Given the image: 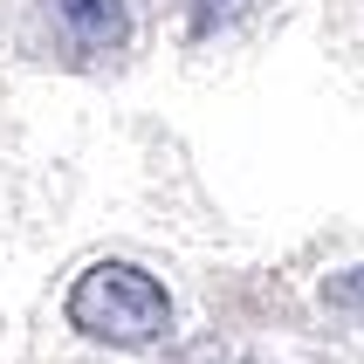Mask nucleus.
Here are the masks:
<instances>
[{"mask_svg":"<svg viewBox=\"0 0 364 364\" xmlns=\"http://www.w3.org/2000/svg\"><path fill=\"white\" fill-rule=\"evenodd\" d=\"M55 28L69 35L76 55H117L131 41V7L124 0H48Z\"/></svg>","mask_w":364,"mask_h":364,"instance_id":"2","label":"nucleus"},{"mask_svg":"<svg viewBox=\"0 0 364 364\" xmlns=\"http://www.w3.org/2000/svg\"><path fill=\"white\" fill-rule=\"evenodd\" d=\"M323 309H330V316H350V323H364V268L330 275V282H323Z\"/></svg>","mask_w":364,"mask_h":364,"instance_id":"3","label":"nucleus"},{"mask_svg":"<svg viewBox=\"0 0 364 364\" xmlns=\"http://www.w3.org/2000/svg\"><path fill=\"white\" fill-rule=\"evenodd\" d=\"M62 309H69V330H82L90 344H110V350H144V344H159L165 330H172V296L138 262L82 268Z\"/></svg>","mask_w":364,"mask_h":364,"instance_id":"1","label":"nucleus"}]
</instances>
